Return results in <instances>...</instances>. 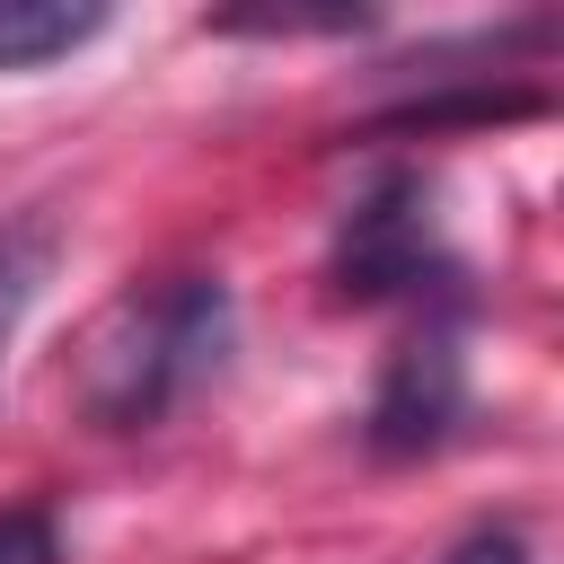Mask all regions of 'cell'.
Returning a JSON list of instances; mask_svg holds the SVG:
<instances>
[{
    "label": "cell",
    "instance_id": "obj_1",
    "mask_svg": "<svg viewBox=\"0 0 564 564\" xmlns=\"http://www.w3.org/2000/svg\"><path fill=\"white\" fill-rule=\"evenodd\" d=\"M238 308L220 273H159L115 291L79 344H70V405L97 432H150L167 423L220 361H229Z\"/></svg>",
    "mask_w": 564,
    "mask_h": 564
},
{
    "label": "cell",
    "instance_id": "obj_2",
    "mask_svg": "<svg viewBox=\"0 0 564 564\" xmlns=\"http://www.w3.org/2000/svg\"><path fill=\"white\" fill-rule=\"evenodd\" d=\"M326 282H335V300H352V308H388V300H405V308H449L458 300V256H449V238H441V212H432V185L414 176V167H379L370 176V194L335 220V256H326Z\"/></svg>",
    "mask_w": 564,
    "mask_h": 564
},
{
    "label": "cell",
    "instance_id": "obj_8",
    "mask_svg": "<svg viewBox=\"0 0 564 564\" xmlns=\"http://www.w3.org/2000/svg\"><path fill=\"white\" fill-rule=\"evenodd\" d=\"M441 564H529V546H520V529H502V520H485V529H467Z\"/></svg>",
    "mask_w": 564,
    "mask_h": 564
},
{
    "label": "cell",
    "instance_id": "obj_6",
    "mask_svg": "<svg viewBox=\"0 0 564 564\" xmlns=\"http://www.w3.org/2000/svg\"><path fill=\"white\" fill-rule=\"evenodd\" d=\"M212 26L220 35H352L370 18L361 9H220Z\"/></svg>",
    "mask_w": 564,
    "mask_h": 564
},
{
    "label": "cell",
    "instance_id": "obj_5",
    "mask_svg": "<svg viewBox=\"0 0 564 564\" xmlns=\"http://www.w3.org/2000/svg\"><path fill=\"white\" fill-rule=\"evenodd\" d=\"M53 256H62V229H53L44 212H18V220H0V352H9V335L26 326V308L44 300V282H53Z\"/></svg>",
    "mask_w": 564,
    "mask_h": 564
},
{
    "label": "cell",
    "instance_id": "obj_3",
    "mask_svg": "<svg viewBox=\"0 0 564 564\" xmlns=\"http://www.w3.org/2000/svg\"><path fill=\"white\" fill-rule=\"evenodd\" d=\"M467 423V352H458V326L449 317H423L388 361H379V388H370V449L379 458H432L449 449Z\"/></svg>",
    "mask_w": 564,
    "mask_h": 564
},
{
    "label": "cell",
    "instance_id": "obj_4",
    "mask_svg": "<svg viewBox=\"0 0 564 564\" xmlns=\"http://www.w3.org/2000/svg\"><path fill=\"white\" fill-rule=\"evenodd\" d=\"M88 35H106L97 0H0V70H44L62 53H79Z\"/></svg>",
    "mask_w": 564,
    "mask_h": 564
},
{
    "label": "cell",
    "instance_id": "obj_7",
    "mask_svg": "<svg viewBox=\"0 0 564 564\" xmlns=\"http://www.w3.org/2000/svg\"><path fill=\"white\" fill-rule=\"evenodd\" d=\"M0 564H62V529L35 502H0Z\"/></svg>",
    "mask_w": 564,
    "mask_h": 564
}]
</instances>
